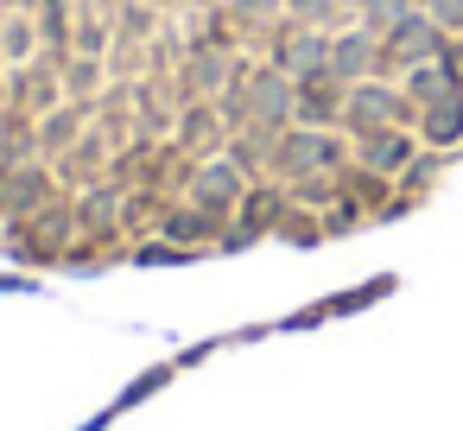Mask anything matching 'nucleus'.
Masks as SVG:
<instances>
[{
    "mask_svg": "<svg viewBox=\"0 0 463 431\" xmlns=\"http://www.w3.org/2000/svg\"><path fill=\"white\" fill-rule=\"evenodd\" d=\"M444 165H450V153H431V146H419V159H412V165H406V172L393 178V203H400V210L412 216V210H419V203H425V197L438 191Z\"/></svg>",
    "mask_w": 463,
    "mask_h": 431,
    "instance_id": "obj_13",
    "label": "nucleus"
},
{
    "mask_svg": "<svg viewBox=\"0 0 463 431\" xmlns=\"http://www.w3.org/2000/svg\"><path fill=\"white\" fill-rule=\"evenodd\" d=\"M64 184V172L39 153V159H20V165H0V222H26L39 203H52Z\"/></svg>",
    "mask_w": 463,
    "mask_h": 431,
    "instance_id": "obj_3",
    "label": "nucleus"
},
{
    "mask_svg": "<svg viewBox=\"0 0 463 431\" xmlns=\"http://www.w3.org/2000/svg\"><path fill=\"white\" fill-rule=\"evenodd\" d=\"M349 165V134L343 127H305V121H292L279 140H273V159H267V172L273 178H305V172H343Z\"/></svg>",
    "mask_w": 463,
    "mask_h": 431,
    "instance_id": "obj_2",
    "label": "nucleus"
},
{
    "mask_svg": "<svg viewBox=\"0 0 463 431\" xmlns=\"http://www.w3.org/2000/svg\"><path fill=\"white\" fill-rule=\"evenodd\" d=\"M381 45H387V64H381V70H387V77H400L406 64H425V58H438V52L450 45V33H444V26H438L425 7H412L406 20H393V26L381 33Z\"/></svg>",
    "mask_w": 463,
    "mask_h": 431,
    "instance_id": "obj_6",
    "label": "nucleus"
},
{
    "mask_svg": "<svg viewBox=\"0 0 463 431\" xmlns=\"http://www.w3.org/2000/svg\"><path fill=\"white\" fill-rule=\"evenodd\" d=\"M419 134L412 127H374V134H355L349 140V159L355 165H368V172H381V178H400L412 159H419Z\"/></svg>",
    "mask_w": 463,
    "mask_h": 431,
    "instance_id": "obj_8",
    "label": "nucleus"
},
{
    "mask_svg": "<svg viewBox=\"0 0 463 431\" xmlns=\"http://www.w3.org/2000/svg\"><path fill=\"white\" fill-rule=\"evenodd\" d=\"M159 235H165V241H178V248H191V254L203 260V254H216L222 222H216L210 210H197L191 197H172V203H165V216H159Z\"/></svg>",
    "mask_w": 463,
    "mask_h": 431,
    "instance_id": "obj_10",
    "label": "nucleus"
},
{
    "mask_svg": "<svg viewBox=\"0 0 463 431\" xmlns=\"http://www.w3.org/2000/svg\"><path fill=\"white\" fill-rule=\"evenodd\" d=\"M248 184H254V178H248L229 153H210V159H197V172H191V191H184V197H191L197 210H210L216 222H229V216L241 210Z\"/></svg>",
    "mask_w": 463,
    "mask_h": 431,
    "instance_id": "obj_5",
    "label": "nucleus"
},
{
    "mask_svg": "<svg viewBox=\"0 0 463 431\" xmlns=\"http://www.w3.org/2000/svg\"><path fill=\"white\" fill-rule=\"evenodd\" d=\"M286 20L336 33V26H349V20H355V0H286Z\"/></svg>",
    "mask_w": 463,
    "mask_h": 431,
    "instance_id": "obj_14",
    "label": "nucleus"
},
{
    "mask_svg": "<svg viewBox=\"0 0 463 431\" xmlns=\"http://www.w3.org/2000/svg\"><path fill=\"white\" fill-rule=\"evenodd\" d=\"M419 102L400 89V77H362V83H349V96H343V134L355 140V134H374V127H412L419 134Z\"/></svg>",
    "mask_w": 463,
    "mask_h": 431,
    "instance_id": "obj_1",
    "label": "nucleus"
},
{
    "mask_svg": "<svg viewBox=\"0 0 463 431\" xmlns=\"http://www.w3.org/2000/svg\"><path fill=\"white\" fill-rule=\"evenodd\" d=\"M355 229H374V216H368V203H355L349 191L324 210V241H336V235H355Z\"/></svg>",
    "mask_w": 463,
    "mask_h": 431,
    "instance_id": "obj_16",
    "label": "nucleus"
},
{
    "mask_svg": "<svg viewBox=\"0 0 463 431\" xmlns=\"http://www.w3.org/2000/svg\"><path fill=\"white\" fill-rule=\"evenodd\" d=\"M229 134H235V127H229L222 102H203V96H197V102H184V108H178V127H172V140H178L191 159L222 153V146H229Z\"/></svg>",
    "mask_w": 463,
    "mask_h": 431,
    "instance_id": "obj_9",
    "label": "nucleus"
},
{
    "mask_svg": "<svg viewBox=\"0 0 463 431\" xmlns=\"http://www.w3.org/2000/svg\"><path fill=\"white\" fill-rule=\"evenodd\" d=\"M273 241H286V248H317V241H324V216L305 210V203H286V216L273 222Z\"/></svg>",
    "mask_w": 463,
    "mask_h": 431,
    "instance_id": "obj_15",
    "label": "nucleus"
},
{
    "mask_svg": "<svg viewBox=\"0 0 463 431\" xmlns=\"http://www.w3.org/2000/svg\"><path fill=\"white\" fill-rule=\"evenodd\" d=\"M128 260H134V267H184V260H197V254L178 248V241H165V235H146V241L128 248Z\"/></svg>",
    "mask_w": 463,
    "mask_h": 431,
    "instance_id": "obj_17",
    "label": "nucleus"
},
{
    "mask_svg": "<svg viewBox=\"0 0 463 431\" xmlns=\"http://www.w3.org/2000/svg\"><path fill=\"white\" fill-rule=\"evenodd\" d=\"M260 58H267V64H279L292 83L324 77V70H330V33H324V26H298V20H279V26L267 33Z\"/></svg>",
    "mask_w": 463,
    "mask_h": 431,
    "instance_id": "obj_4",
    "label": "nucleus"
},
{
    "mask_svg": "<svg viewBox=\"0 0 463 431\" xmlns=\"http://www.w3.org/2000/svg\"><path fill=\"white\" fill-rule=\"evenodd\" d=\"M343 83L324 70V77H305L298 83V108H292V121H305V127H343Z\"/></svg>",
    "mask_w": 463,
    "mask_h": 431,
    "instance_id": "obj_12",
    "label": "nucleus"
},
{
    "mask_svg": "<svg viewBox=\"0 0 463 431\" xmlns=\"http://www.w3.org/2000/svg\"><path fill=\"white\" fill-rule=\"evenodd\" d=\"M419 140H425L431 153H450V159L463 153V89L425 102V115H419Z\"/></svg>",
    "mask_w": 463,
    "mask_h": 431,
    "instance_id": "obj_11",
    "label": "nucleus"
},
{
    "mask_svg": "<svg viewBox=\"0 0 463 431\" xmlns=\"http://www.w3.org/2000/svg\"><path fill=\"white\" fill-rule=\"evenodd\" d=\"M381 64H387V45H381V33H374V26L349 20V26H336V33H330V77H336L343 89H349V83H362V77H387Z\"/></svg>",
    "mask_w": 463,
    "mask_h": 431,
    "instance_id": "obj_7",
    "label": "nucleus"
}]
</instances>
